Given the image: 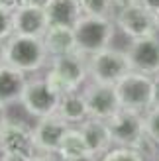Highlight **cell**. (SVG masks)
Wrapping results in <instances>:
<instances>
[{
	"instance_id": "cell-14",
	"label": "cell",
	"mask_w": 159,
	"mask_h": 161,
	"mask_svg": "<svg viewBox=\"0 0 159 161\" xmlns=\"http://www.w3.org/2000/svg\"><path fill=\"white\" fill-rule=\"evenodd\" d=\"M81 132L85 136V142L89 146L90 153L102 157L108 149H112L114 142H112V134L106 120H98V118H86L83 124H79Z\"/></svg>"
},
{
	"instance_id": "cell-27",
	"label": "cell",
	"mask_w": 159,
	"mask_h": 161,
	"mask_svg": "<svg viewBox=\"0 0 159 161\" xmlns=\"http://www.w3.org/2000/svg\"><path fill=\"white\" fill-rule=\"evenodd\" d=\"M144 6H147L151 12H159V0H140Z\"/></svg>"
},
{
	"instance_id": "cell-13",
	"label": "cell",
	"mask_w": 159,
	"mask_h": 161,
	"mask_svg": "<svg viewBox=\"0 0 159 161\" xmlns=\"http://www.w3.org/2000/svg\"><path fill=\"white\" fill-rule=\"evenodd\" d=\"M14 34L43 37L49 28V18L43 6H20L12 12Z\"/></svg>"
},
{
	"instance_id": "cell-20",
	"label": "cell",
	"mask_w": 159,
	"mask_h": 161,
	"mask_svg": "<svg viewBox=\"0 0 159 161\" xmlns=\"http://www.w3.org/2000/svg\"><path fill=\"white\" fill-rule=\"evenodd\" d=\"M83 16H104L112 18V12L116 10L114 0H79Z\"/></svg>"
},
{
	"instance_id": "cell-15",
	"label": "cell",
	"mask_w": 159,
	"mask_h": 161,
	"mask_svg": "<svg viewBox=\"0 0 159 161\" xmlns=\"http://www.w3.org/2000/svg\"><path fill=\"white\" fill-rule=\"evenodd\" d=\"M43 45L49 57H59V55L75 53L77 49V37L73 26H55L51 24L43 36Z\"/></svg>"
},
{
	"instance_id": "cell-34",
	"label": "cell",
	"mask_w": 159,
	"mask_h": 161,
	"mask_svg": "<svg viewBox=\"0 0 159 161\" xmlns=\"http://www.w3.org/2000/svg\"><path fill=\"white\" fill-rule=\"evenodd\" d=\"M155 16H157V24H159V12H155Z\"/></svg>"
},
{
	"instance_id": "cell-21",
	"label": "cell",
	"mask_w": 159,
	"mask_h": 161,
	"mask_svg": "<svg viewBox=\"0 0 159 161\" xmlns=\"http://www.w3.org/2000/svg\"><path fill=\"white\" fill-rule=\"evenodd\" d=\"M132 149H136L145 161H157V159H159V143L151 138V136H147L145 132H144V136H141V138L136 142V146H134Z\"/></svg>"
},
{
	"instance_id": "cell-17",
	"label": "cell",
	"mask_w": 159,
	"mask_h": 161,
	"mask_svg": "<svg viewBox=\"0 0 159 161\" xmlns=\"http://www.w3.org/2000/svg\"><path fill=\"white\" fill-rule=\"evenodd\" d=\"M57 116H61L67 124L71 126H79L83 124L86 118H89V106H86V100L81 91L69 92L65 96H61L59 106H57Z\"/></svg>"
},
{
	"instance_id": "cell-29",
	"label": "cell",
	"mask_w": 159,
	"mask_h": 161,
	"mask_svg": "<svg viewBox=\"0 0 159 161\" xmlns=\"http://www.w3.org/2000/svg\"><path fill=\"white\" fill-rule=\"evenodd\" d=\"M47 0H22V6H45Z\"/></svg>"
},
{
	"instance_id": "cell-32",
	"label": "cell",
	"mask_w": 159,
	"mask_h": 161,
	"mask_svg": "<svg viewBox=\"0 0 159 161\" xmlns=\"http://www.w3.org/2000/svg\"><path fill=\"white\" fill-rule=\"evenodd\" d=\"M153 104H159V77H155V98Z\"/></svg>"
},
{
	"instance_id": "cell-30",
	"label": "cell",
	"mask_w": 159,
	"mask_h": 161,
	"mask_svg": "<svg viewBox=\"0 0 159 161\" xmlns=\"http://www.w3.org/2000/svg\"><path fill=\"white\" fill-rule=\"evenodd\" d=\"M59 161H98L96 155H85V157H77V159H59Z\"/></svg>"
},
{
	"instance_id": "cell-7",
	"label": "cell",
	"mask_w": 159,
	"mask_h": 161,
	"mask_svg": "<svg viewBox=\"0 0 159 161\" xmlns=\"http://www.w3.org/2000/svg\"><path fill=\"white\" fill-rule=\"evenodd\" d=\"M59 100H61V96L49 86L45 77L41 79L36 77V79H28V85L22 92L20 104L30 116L39 120V118L55 114L59 106Z\"/></svg>"
},
{
	"instance_id": "cell-22",
	"label": "cell",
	"mask_w": 159,
	"mask_h": 161,
	"mask_svg": "<svg viewBox=\"0 0 159 161\" xmlns=\"http://www.w3.org/2000/svg\"><path fill=\"white\" fill-rule=\"evenodd\" d=\"M98 161H145L136 149L132 147H122V146H114L112 149H108Z\"/></svg>"
},
{
	"instance_id": "cell-19",
	"label": "cell",
	"mask_w": 159,
	"mask_h": 161,
	"mask_svg": "<svg viewBox=\"0 0 159 161\" xmlns=\"http://www.w3.org/2000/svg\"><path fill=\"white\" fill-rule=\"evenodd\" d=\"M55 155H57V159H77V157H85V155H92L89 146H86V142H85L81 128L79 126L69 128L67 134L63 136Z\"/></svg>"
},
{
	"instance_id": "cell-5",
	"label": "cell",
	"mask_w": 159,
	"mask_h": 161,
	"mask_svg": "<svg viewBox=\"0 0 159 161\" xmlns=\"http://www.w3.org/2000/svg\"><path fill=\"white\" fill-rule=\"evenodd\" d=\"M73 28L77 49L85 55L110 47V42L114 37V20L104 16H81Z\"/></svg>"
},
{
	"instance_id": "cell-10",
	"label": "cell",
	"mask_w": 159,
	"mask_h": 161,
	"mask_svg": "<svg viewBox=\"0 0 159 161\" xmlns=\"http://www.w3.org/2000/svg\"><path fill=\"white\" fill-rule=\"evenodd\" d=\"M4 151L36 157L37 149L34 142V126H28L20 120H8L0 130V153Z\"/></svg>"
},
{
	"instance_id": "cell-11",
	"label": "cell",
	"mask_w": 159,
	"mask_h": 161,
	"mask_svg": "<svg viewBox=\"0 0 159 161\" xmlns=\"http://www.w3.org/2000/svg\"><path fill=\"white\" fill-rule=\"evenodd\" d=\"M134 71L159 77V34L132 39L126 49Z\"/></svg>"
},
{
	"instance_id": "cell-25",
	"label": "cell",
	"mask_w": 159,
	"mask_h": 161,
	"mask_svg": "<svg viewBox=\"0 0 159 161\" xmlns=\"http://www.w3.org/2000/svg\"><path fill=\"white\" fill-rule=\"evenodd\" d=\"M0 161H31L30 155H24V153H12V151H4L0 153Z\"/></svg>"
},
{
	"instance_id": "cell-23",
	"label": "cell",
	"mask_w": 159,
	"mask_h": 161,
	"mask_svg": "<svg viewBox=\"0 0 159 161\" xmlns=\"http://www.w3.org/2000/svg\"><path fill=\"white\" fill-rule=\"evenodd\" d=\"M144 126H145V134L159 143V104H153L145 114H144Z\"/></svg>"
},
{
	"instance_id": "cell-31",
	"label": "cell",
	"mask_w": 159,
	"mask_h": 161,
	"mask_svg": "<svg viewBox=\"0 0 159 161\" xmlns=\"http://www.w3.org/2000/svg\"><path fill=\"white\" fill-rule=\"evenodd\" d=\"M134 2H140V0H114L116 10H118V8H122V6H126V4H134Z\"/></svg>"
},
{
	"instance_id": "cell-8",
	"label": "cell",
	"mask_w": 159,
	"mask_h": 161,
	"mask_svg": "<svg viewBox=\"0 0 159 161\" xmlns=\"http://www.w3.org/2000/svg\"><path fill=\"white\" fill-rule=\"evenodd\" d=\"M106 122H108V128H110V134H112L114 146L134 147L136 142L145 132L144 114H141V112H136V110L120 108L110 120H106Z\"/></svg>"
},
{
	"instance_id": "cell-18",
	"label": "cell",
	"mask_w": 159,
	"mask_h": 161,
	"mask_svg": "<svg viewBox=\"0 0 159 161\" xmlns=\"http://www.w3.org/2000/svg\"><path fill=\"white\" fill-rule=\"evenodd\" d=\"M49 18V26H75L83 16L79 0H47L43 6Z\"/></svg>"
},
{
	"instance_id": "cell-26",
	"label": "cell",
	"mask_w": 159,
	"mask_h": 161,
	"mask_svg": "<svg viewBox=\"0 0 159 161\" xmlns=\"http://www.w3.org/2000/svg\"><path fill=\"white\" fill-rule=\"evenodd\" d=\"M8 120H10V118H8V110H6V104H2V102H0V130H2V126L8 122Z\"/></svg>"
},
{
	"instance_id": "cell-24",
	"label": "cell",
	"mask_w": 159,
	"mask_h": 161,
	"mask_svg": "<svg viewBox=\"0 0 159 161\" xmlns=\"http://www.w3.org/2000/svg\"><path fill=\"white\" fill-rule=\"evenodd\" d=\"M10 36H14V22H12V12L0 8V42H6Z\"/></svg>"
},
{
	"instance_id": "cell-2",
	"label": "cell",
	"mask_w": 159,
	"mask_h": 161,
	"mask_svg": "<svg viewBox=\"0 0 159 161\" xmlns=\"http://www.w3.org/2000/svg\"><path fill=\"white\" fill-rule=\"evenodd\" d=\"M2 43H4V63L24 71V73L39 71L45 65V59L49 57L43 45V37L14 34Z\"/></svg>"
},
{
	"instance_id": "cell-16",
	"label": "cell",
	"mask_w": 159,
	"mask_h": 161,
	"mask_svg": "<svg viewBox=\"0 0 159 161\" xmlns=\"http://www.w3.org/2000/svg\"><path fill=\"white\" fill-rule=\"evenodd\" d=\"M28 73L16 69L8 63L0 65V102L2 104H12L20 102L22 92L28 85Z\"/></svg>"
},
{
	"instance_id": "cell-12",
	"label": "cell",
	"mask_w": 159,
	"mask_h": 161,
	"mask_svg": "<svg viewBox=\"0 0 159 161\" xmlns=\"http://www.w3.org/2000/svg\"><path fill=\"white\" fill-rule=\"evenodd\" d=\"M71 124H67L65 120L57 114L45 116L36 120L34 124V142H36V149L37 153H47V155H55L59 149V143L63 140V136L67 134Z\"/></svg>"
},
{
	"instance_id": "cell-6",
	"label": "cell",
	"mask_w": 159,
	"mask_h": 161,
	"mask_svg": "<svg viewBox=\"0 0 159 161\" xmlns=\"http://www.w3.org/2000/svg\"><path fill=\"white\" fill-rule=\"evenodd\" d=\"M116 28L130 39L155 36L159 31L157 16L141 2L126 4L116 10Z\"/></svg>"
},
{
	"instance_id": "cell-33",
	"label": "cell",
	"mask_w": 159,
	"mask_h": 161,
	"mask_svg": "<svg viewBox=\"0 0 159 161\" xmlns=\"http://www.w3.org/2000/svg\"><path fill=\"white\" fill-rule=\"evenodd\" d=\"M4 63V43L0 42V65Z\"/></svg>"
},
{
	"instance_id": "cell-1",
	"label": "cell",
	"mask_w": 159,
	"mask_h": 161,
	"mask_svg": "<svg viewBox=\"0 0 159 161\" xmlns=\"http://www.w3.org/2000/svg\"><path fill=\"white\" fill-rule=\"evenodd\" d=\"M43 77L59 96L79 91L85 85V80L89 79L86 55L81 51H75L67 55H59V57H51V63Z\"/></svg>"
},
{
	"instance_id": "cell-4",
	"label": "cell",
	"mask_w": 159,
	"mask_h": 161,
	"mask_svg": "<svg viewBox=\"0 0 159 161\" xmlns=\"http://www.w3.org/2000/svg\"><path fill=\"white\" fill-rule=\"evenodd\" d=\"M86 65L89 79L102 85H116L124 75L134 71L128 53L114 47H104L96 53L86 55Z\"/></svg>"
},
{
	"instance_id": "cell-28",
	"label": "cell",
	"mask_w": 159,
	"mask_h": 161,
	"mask_svg": "<svg viewBox=\"0 0 159 161\" xmlns=\"http://www.w3.org/2000/svg\"><path fill=\"white\" fill-rule=\"evenodd\" d=\"M31 161H59L57 155H47V153H37L36 157H31Z\"/></svg>"
},
{
	"instance_id": "cell-3",
	"label": "cell",
	"mask_w": 159,
	"mask_h": 161,
	"mask_svg": "<svg viewBox=\"0 0 159 161\" xmlns=\"http://www.w3.org/2000/svg\"><path fill=\"white\" fill-rule=\"evenodd\" d=\"M120 108L145 112L153 106L155 98V77L140 73V71H130L114 85Z\"/></svg>"
},
{
	"instance_id": "cell-9",
	"label": "cell",
	"mask_w": 159,
	"mask_h": 161,
	"mask_svg": "<svg viewBox=\"0 0 159 161\" xmlns=\"http://www.w3.org/2000/svg\"><path fill=\"white\" fill-rule=\"evenodd\" d=\"M83 96L89 106V118H98V120H110L118 110H120V102H118V94L114 85H102L90 80L85 85Z\"/></svg>"
}]
</instances>
